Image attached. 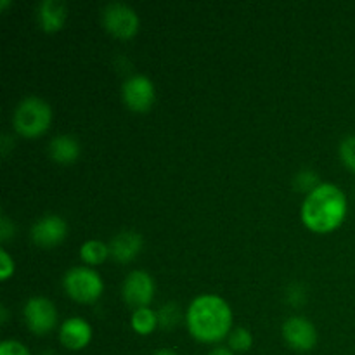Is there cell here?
Masks as SVG:
<instances>
[{"mask_svg": "<svg viewBox=\"0 0 355 355\" xmlns=\"http://www.w3.org/2000/svg\"><path fill=\"white\" fill-rule=\"evenodd\" d=\"M0 319H2V322H6L7 321V309L3 307H0Z\"/></svg>", "mask_w": 355, "mask_h": 355, "instance_id": "28", "label": "cell"}, {"mask_svg": "<svg viewBox=\"0 0 355 355\" xmlns=\"http://www.w3.org/2000/svg\"><path fill=\"white\" fill-rule=\"evenodd\" d=\"M51 107L44 99L37 96H28L17 103L14 110V127L23 135L33 137L42 134L51 123Z\"/></svg>", "mask_w": 355, "mask_h": 355, "instance_id": "3", "label": "cell"}, {"mask_svg": "<svg viewBox=\"0 0 355 355\" xmlns=\"http://www.w3.org/2000/svg\"><path fill=\"white\" fill-rule=\"evenodd\" d=\"M340 156L343 163L355 172V134L347 135L340 142Z\"/></svg>", "mask_w": 355, "mask_h": 355, "instance_id": "20", "label": "cell"}, {"mask_svg": "<svg viewBox=\"0 0 355 355\" xmlns=\"http://www.w3.org/2000/svg\"><path fill=\"white\" fill-rule=\"evenodd\" d=\"M153 355H177L175 352H173V350H168V349H162V350H158V352H155Z\"/></svg>", "mask_w": 355, "mask_h": 355, "instance_id": "27", "label": "cell"}, {"mask_svg": "<svg viewBox=\"0 0 355 355\" xmlns=\"http://www.w3.org/2000/svg\"><path fill=\"white\" fill-rule=\"evenodd\" d=\"M10 137L9 134H2V139H0V151H2V155H7L9 153V148H10Z\"/></svg>", "mask_w": 355, "mask_h": 355, "instance_id": "25", "label": "cell"}, {"mask_svg": "<svg viewBox=\"0 0 355 355\" xmlns=\"http://www.w3.org/2000/svg\"><path fill=\"white\" fill-rule=\"evenodd\" d=\"M107 253H110V246H106L103 241H99V239H89V241L83 243L82 248H80V255H82V259L89 263L103 262L107 257Z\"/></svg>", "mask_w": 355, "mask_h": 355, "instance_id": "16", "label": "cell"}, {"mask_svg": "<svg viewBox=\"0 0 355 355\" xmlns=\"http://www.w3.org/2000/svg\"><path fill=\"white\" fill-rule=\"evenodd\" d=\"M42 355H55V354L54 352H44Z\"/></svg>", "mask_w": 355, "mask_h": 355, "instance_id": "30", "label": "cell"}, {"mask_svg": "<svg viewBox=\"0 0 355 355\" xmlns=\"http://www.w3.org/2000/svg\"><path fill=\"white\" fill-rule=\"evenodd\" d=\"M121 96L128 107L135 111H146L155 101V85L146 75L135 73L123 82Z\"/></svg>", "mask_w": 355, "mask_h": 355, "instance_id": "7", "label": "cell"}, {"mask_svg": "<svg viewBox=\"0 0 355 355\" xmlns=\"http://www.w3.org/2000/svg\"><path fill=\"white\" fill-rule=\"evenodd\" d=\"M24 319H26L28 328L37 335L51 331L58 321V311L54 304L45 297H33L24 304L23 309Z\"/></svg>", "mask_w": 355, "mask_h": 355, "instance_id": "6", "label": "cell"}, {"mask_svg": "<svg viewBox=\"0 0 355 355\" xmlns=\"http://www.w3.org/2000/svg\"><path fill=\"white\" fill-rule=\"evenodd\" d=\"M90 336H92V329H90L89 322L82 318L66 319L59 329V338H61L62 345L71 350L83 349L90 342Z\"/></svg>", "mask_w": 355, "mask_h": 355, "instance_id": "11", "label": "cell"}, {"mask_svg": "<svg viewBox=\"0 0 355 355\" xmlns=\"http://www.w3.org/2000/svg\"><path fill=\"white\" fill-rule=\"evenodd\" d=\"M283 336L295 350H311L318 342V331L309 319L295 315L284 321Z\"/></svg>", "mask_w": 355, "mask_h": 355, "instance_id": "9", "label": "cell"}, {"mask_svg": "<svg viewBox=\"0 0 355 355\" xmlns=\"http://www.w3.org/2000/svg\"><path fill=\"white\" fill-rule=\"evenodd\" d=\"M231 309L217 295H201L194 298L187 311V326L194 338L201 342H217L231 328Z\"/></svg>", "mask_w": 355, "mask_h": 355, "instance_id": "2", "label": "cell"}, {"mask_svg": "<svg viewBox=\"0 0 355 355\" xmlns=\"http://www.w3.org/2000/svg\"><path fill=\"white\" fill-rule=\"evenodd\" d=\"M12 232H14L12 222L2 215V217H0V238L6 241V239H9L10 236H12Z\"/></svg>", "mask_w": 355, "mask_h": 355, "instance_id": "24", "label": "cell"}, {"mask_svg": "<svg viewBox=\"0 0 355 355\" xmlns=\"http://www.w3.org/2000/svg\"><path fill=\"white\" fill-rule=\"evenodd\" d=\"M66 291L71 295L75 300L92 302L103 293V279L96 270L89 267H73L64 274L62 279Z\"/></svg>", "mask_w": 355, "mask_h": 355, "instance_id": "4", "label": "cell"}, {"mask_svg": "<svg viewBox=\"0 0 355 355\" xmlns=\"http://www.w3.org/2000/svg\"><path fill=\"white\" fill-rule=\"evenodd\" d=\"M0 355H30L26 347L16 340H3L0 343Z\"/></svg>", "mask_w": 355, "mask_h": 355, "instance_id": "21", "label": "cell"}, {"mask_svg": "<svg viewBox=\"0 0 355 355\" xmlns=\"http://www.w3.org/2000/svg\"><path fill=\"white\" fill-rule=\"evenodd\" d=\"M208 355H234L232 354V349H227V347H215Z\"/></svg>", "mask_w": 355, "mask_h": 355, "instance_id": "26", "label": "cell"}, {"mask_svg": "<svg viewBox=\"0 0 355 355\" xmlns=\"http://www.w3.org/2000/svg\"><path fill=\"white\" fill-rule=\"evenodd\" d=\"M121 291L127 304L134 305L135 309L146 307L155 293V283H153V277L144 270H132L125 277Z\"/></svg>", "mask_w": 355, "mask_h": 355, "instance_id": "8", "label": "cell"}, {"mask_svg": "<svg viewBox=\"0 0 355 355\" xmlns=\"http://www.w3.org/2000/svg\"><path fill=\"white\" fill-rule=\"evenodd\" d=\"M293 184L298 191H309V193H312L315 187L321 186V184H319V175L312 168H302L300 172L295 175Z\"/></svg>", "mask_w": 355, "mask_h": 355, "instance_id": "18", "label": "cell"}, {"mask_svg": "<svg viewBox=\"0 0 355 355\" xmlns=\"http://www.w3.org/2000/svg\"><path fill=\"white\" fill-rule=\"evenodd\" d=\"M7 3H9V0H2V2H0V7H6Z\"/></svg>", "mask_w": 355, "mask_h": 355, "instance_id": "29", "label": "cell"}, {"mask_svg": "<svg viewBox=\"0 0 355 355\" xmlns=\"http://www.w3.org/2000/svg\"><path fill=\"white\" fill-rule=\"evenodd\" d=\"M68 231V224L59 215H45L40 217L33 225H31V238L40 246H52L62 241Z\"/></svg>", "mask_w": 355, "mask_h": 355, "instance_id": "10", "label": "cell"}, {"mask_svg": "<svg viewBox=\"0 0 355 355\" xmlns=\"http://www.w3.org/2000/svg\"><path fill=\"white\" fill-rule=\"evenodd\" d=\"M80 153V144L73 135L59 134L54 135L49 142V155L59 163H69L76 159Z\"/></svg>", "mask_w": 355, "mask_h": 355, "instance_id": "14", "label": "cell"}, {"mask_svg": "<svg viewBox=\"0 0 355 355\" xmlns=\"http://www.w3.org/2000/svg\"><path fill=\"white\" fill-rule=\"evenodd\" d=\"M12 270H14L12 259H10V255L6 252V250H0V276H2V279H7V277L12 274Z\"/></svg>", "mask_w": 355, "mask_h": 355, "instance_id": "23", "label": "cell"}, {"mask_svg": "<svg viewBox=\"0 0 355 355\" xmlns=\"http://www.w3.org/2000/svg\"><path fill=\"white\" fill-rule=\"evenodd\" d=\"M347 214V198L335 184H321L307 194L302 205V220L318 232H328L338 227Z\"/></svg>", "mask_w": 355, "mask_h": 355, "instance_id": "1", "label": "cell"}, {"mask_svg": "<svg viewBox=\"0 0 355 355\" xmlns=\"http://www.w3.org/2000/svg\"><path fill=\"white\" fill-rule=\"evenodd\" d=\"M142 248V236L137 231H120L118 234L113 236L110 243V252L120 262H128L134 259Z\"/></svg>", "mask_w": 355, "mask_h": 355, "instance_id": "12", "label": "cell"}, {"mask_svg": "<svg viewBox=\"0 0 355 355\" xmlns=\"http://www.w3.org/2000/svg\"><path fill=\"white\" fill-rule=\"evenodd\" d=\"M37 16L44 30H59L66 19V3L62 0H42L38 3Z\"/></svg>", "mask_w": 355, "mask_h": 355, "instance_id": "13", "label": "cell"}, {"mask_svg": "<svg viewBox=\"0 0 355 355\" xmlns=\"http://www.w3.org/2000/svg\"><path fill=\"white\" fill-rule=\"evenodd\" d=\"M156 324H158L156 312H153L149 307L135 309L134 314H132V328H134L137 333H141V335H148V333H151Z\"/></svg>", "mask_w": 355, "mask_h": 355, "instance_id": "15", "label": "cell"}, {"mask_svg": "<svg viewBox=\"0 0 355 355\" xmlns=\"http://www.w3.org/2000/svg\"><path fill=\"white\" fill-rule=\"evenodd\" d=\"M286 298H288V302H290V304H293V305H300L302 302L305 300V290H304V286H302V284H291L290 288H288V291H286Z\"/></svg>", "mask_w": 355, "mask_h": 355, "instance_id": "22", "label": "cell"}, {"mask_svg": "<svg viewBox=\"0 0 355 355\" xmlns=\"http://www.w3.org/2000/svg\"><path fill=\"white\" fill-rule=\"evenodd\" d=\"M103 23L113 35L121 38L132 37L139 28V16L128 3L110 2L103 9Z\"/></svg>", "mask_w": 355, "mask_h": 355, "instance_id": "5", "label": "cell"}, {"mask_svg": "<svg viewBox=\"0 0 355 355\" xmlns=\"http://www.w3.org/2000/svg\"><path fill=\"white\" fill-rule=\"evenodd\" d=\"M253 336L252 333L246 328H236L232 329L231 335H229V347L232 350H238V352H245L252 347Z\"/></svg>", "mask_w": 355, "mask_h": 355, "instance_id": "19", "label": "cell"}, {"mask_svg": "<svg viewBox=\"0 0 355 355\" xmlns=\"http://www.w3.org/2000/svg\"><path fill=\"white\" fill-rule=\"evenodd\" d=\"M156 318H158V324L162 328H173V326L179 322L180 319V309L175 302H166L159 307V311L156 312Z\"/></svg>", "mask_w": 355, "mask_h": 355, "instance_id": "17", "label": "cell"}]
</instances>
